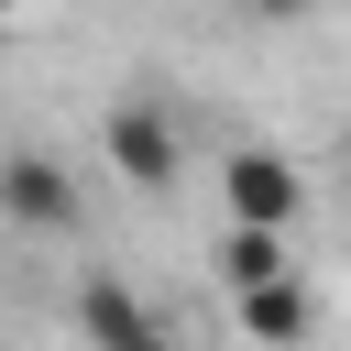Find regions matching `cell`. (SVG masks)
Here are the masks:
<instances>
[{
    "instance_id": "6da1fadb",
    "label": "cell",
    "mask_w": 351,
    "mask_h": 351,
    "mask_svg": "<svg viewBox=\"0 0 351 351\" xmlns=\"http://www.w3.org/2000/svg\"><path fill=\"white\" fill-rule=\"evenodd\" d=\"M110 165H121L132 186H176V165H186V121H176L165 99H121V110H110Z\"/></svg>"
},
{
    "instance_id": "7a4b0ae2",
    "label": "cell",
    "mask_w": 351,
    "mask_h": 351,
    "mask_svg": "<svg viewBox=\"0 0 351 351\" xmlns=\"http://www.w3.org/2000/svg\"><path fill=\"white\" fill-rule=\"evenodd\" d=\"M77 208H88V186H77L55 154H11V165H0V219H11V230H77Z\"/></svg>"
},
{
    "instance_id": "3957f363",
    "label": "cell",
    "mask_w": 351,
    "mask_h": 351,
    "mask_svg": "<svg viewBox=\"0 0 351 351\" xmlns=\"http://www.w3.org/2000/svg\"><path fill=\"white\" fill-rule=\"evenodd\" d=\"M219 186H230V230H274V241H285V219L307 208V186H296L285 154H230Z\"/></svg>"
},
{
    "instance_id": "277c9868",
    "label": "cell",
    "mask_w": 351,
    "mask_h": 351,
    "mask_svg": "<svg viewBox=\"0 0 351 351\" xmlns=\"http://www.w3.org/2000/svg\"><path fill=\"white\" fill-rule=\"evenodd\" d=\"M77 329H88V351H176L121 274H88V285H77Z\"/></svg>"
},
{
    "instance_id": "5b68a950",
    "label": "cell",
    "mask_w": 351,
    "mask_h": 351,
    "mask_svg": "<svg viewBox=\"0 0 351 351\" xmlns=\"http://www.w3.org/2000/svg\"><path fill=\"white\" fill-rule=\"evenodd\" d=\"M241 329H252L263 351H296V340H307V285H296V274H274V285H241Z\"/></svg>"
},
{
    "instance_id": "8992f818",
    "label": "cell",
    "mask_w": 351,
    "mask_h": 351,
    "mask_svg": "<svg viewBox=\"0 0 351 351\" xmlns=\"http://www.w3.org/2000/svg\"><path fill=\"white\" fill-rule=\"evenodd\" d=\"M219 274H230V296H241V285H274V274H285V241H274V230H230V241H219Z\"/></svg>"
},
{
    "instance_id": "52a82bcc",
    "label": "cell",
    "mask_w": 351,
    "mask_h": 351,
    "mask_svg": "<svg viewBox=\"0 0 351 351\" xmlns=\"http://www.w3.org/2000/svg\"><path fill=\"white\" fill-rule=\"evenodd\" d=\"M252 11H274V22H296V11H318V0H252Z\"/></svg>"
},
{
    "instance_id": "ba28073f",
    "label": "cell",
    "mask_w": 351,
    "mask_h": 351,
    "mask_svg": "<svg viewBox=\"0 0 351 351\" xmlns=\"http://www.w3.org/2000/svg\"><path fill=\"white\" fill-rule=\"evenodd\" d=\"M0 11H11V0H0Z\"/></svg>"
}]
</instances>
